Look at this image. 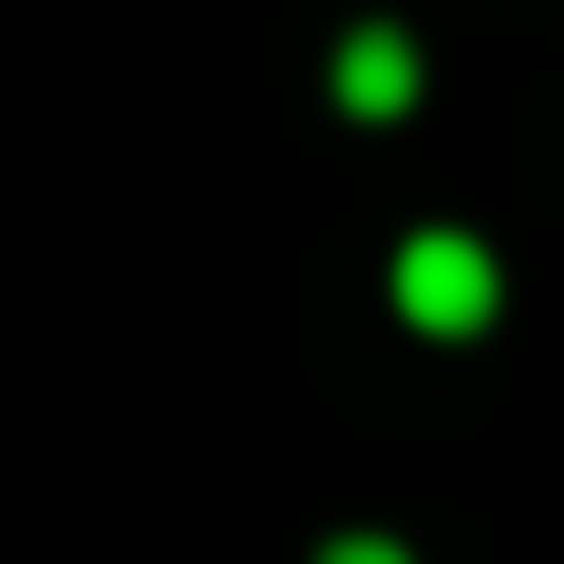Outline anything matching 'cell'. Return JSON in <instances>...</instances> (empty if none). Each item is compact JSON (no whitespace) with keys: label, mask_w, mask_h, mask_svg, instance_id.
<instances>
[{"label":"cell","mask_w":564,"mask_h":564,"mask_svg":"<svg viewBox=\"0 0 564 564\" xmlns=\"http://www.w3.org/2000/svg\"><path fill=\"white\" fill-rule=\"evenodd\" d=\"M491 251L460 241V230H419V241L398 251V314L419 324V335H481L491 324Z\"/></svg>","instance_id":"obj_1"},{"label":"cell","mask_w":564,"mask_h":564,"mask_svg":"<svg viewBox=\"0 0 564 564\" xmlns=\"http://www.w3.org/2000/svg\"><path fill=\"white\" fill-rule=\"evenodd\" d=\"M335 95H345V116H408V105H419V53H408L387 21H366V32L345 42V63H335Z\"/></svg>","instance_id":"obj_2"},{"label":"cell","mask_w":564,"mask_h":564,"mask_svg":"<svg viewBox=\"0 0 564 564\" xmlns=\"http://www.w3.org/2000/svg\"><path fill=\"white\" fill-rule=\"evenodd\" d=\"M324 564H408V554L377 544V533H345V544H324Z\"/></svg>","instance_id":"obj_3"}]
</instances>
